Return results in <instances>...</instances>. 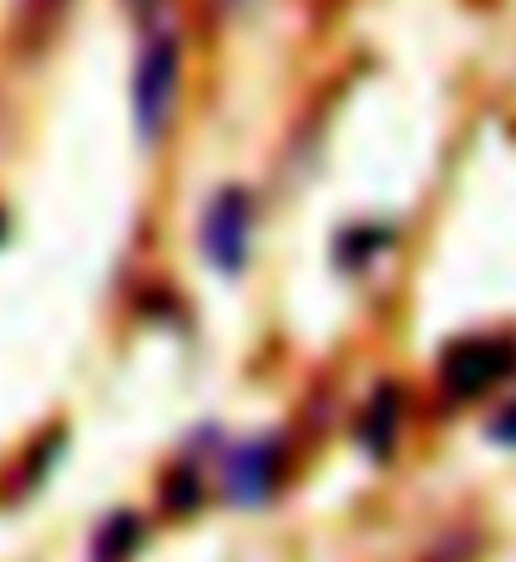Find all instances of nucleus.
Instances as JSON below:
<instances>
[{
    "label": "nucleus",
    "mask_w": 516,
    "mask_h": 562,
    "mask_svg": "<svg viewBox=\"0 0 516 562\" xmlns=\"http://www.w3.org/2000/svg\"><path fill=\"white\" fill-rule=\"evenodd\" d=\"M273 476H279V446L273 441H244L233 446L228 461H223V492L244 507H258V502L273 492Z\"/></svg>",
    "instance_id": "obj_4"
},
{
    "label": "nucleus",
    "mask_w": 516,
    "mask_h": 562,
    "mask_svg": "<svg viewBox=\"0 0 516 562\" xmlns=\"http://www.w3.org/2000/svg\"><path fill=\"white\" fill-rule=\"evenodd\" d=\"M360 441L370 446L374 457H385L390 451V441H395V391L374 395V406L364 411V420H360Z\"/></svg>",
    "instance_id": "obj_5"
},
{
    "label": "nucleus",
    "mask_w": 516,
    "mask_h": 562,
    "mask_svg": "<svg viewBox=\"0 0 516 562\" xmlns=\"http://www.w3.org/2000/svg\"><path fill=\"white\" fill-rule=\"evenodd\" d=\"M516 366V345L512 340H465L456 345L451 355H446V391L456 395V401H465V395H481L491 391L496 380H506Z\"/></svg>",
    "instance_id": "obj_3"
},
{
    "label": "nucleus",
    "mask_w": 516,
    "mask_h": 562,
    "mask_svg": "<svg viewBox=\"0 0 516 562\" xmlns=\"http://www.w3.org/2000/svg\"><path fill=\"white\" fill-rule=\"evenodd\" d=\"M248 228H254L248 193L244 188H223L203 213V254L218 274H238L248 263Z\"/></svg>",
    "instance_id": "obj_2"
},
{
    "label": "nucleus",
    "mask_w": 516,
    "mask_h": 562,
    "mask_svg": "<svg viewBox=\"0 0 516 562\" xmlns=\"http://www.w3.org/2000/svg\"><path fill=\"white\" fill-rule=\"evenodd\" d=\"M132 102H137V132H143L147 143L162 137V127H168V117H172V102H178V41L172 36L147 41Z\"/></svg>",
    "instance_id": "obj_1"
}]
</instances>
